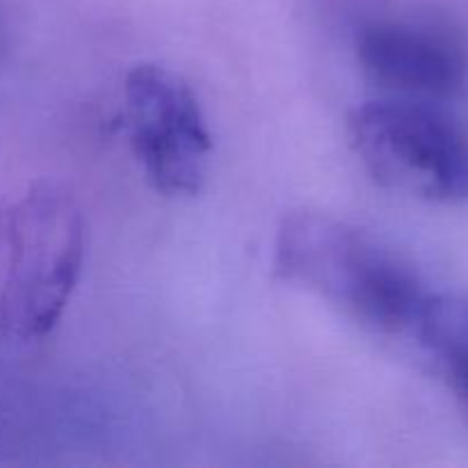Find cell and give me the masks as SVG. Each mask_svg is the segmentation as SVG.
<instances>
[{
    "mask_svg": "<svg viewBox=\"0 0 468 468\" xmlns=\"http://www.w3.org/2000/svg\"><path fill=\"white\" fill-rule=\"evenodd\" d=\"M274 272L391 336H411L432 295L402 256L364 229L320 210H292L282 219Z\"/></svg>",
    "mask_w": 468,
    "mask_h": 468,
    "instance_id": "1",
    "label": "cell"
},
{
    "mask_svg": "<svg viewBox=\"0 0 468 468\" xmlns=\"http://www.w3.org/2000/svg\"><path fill=\"white\" fill-rule=\"evenodd\" d=\"M411 338L441 368L468 414V300L432 292Z\"/></svg>",
    "mask_w": 468,
    "mask_h": 468,
    "instance_id": "6",
    "label": "cell"
},
{
    "mask_svg": "<svg viewBox=\"0 0 468 468\" xmlns=\"http://www.w3.org/2000/svg\"><path fill=\"white\" fill-rule=\"evenodd\" d=\"M123 126L158 195H197L208 176L213 135L190 82L163 64H137L123 80Z\"/></svg>",
    "mask_w": 468,
    "mask_h": 468,
    "instance_id": "4",
    "label": "cell"
},
{
    "mask_svg": "<svg viewBox=\"0 0 468 468\" xmlns=\"http://www.w3.org/2000/svg\"><path fill=\"white\" fill-rule=\"evenodd\" d=\"M364 71L391 96L443 101L466 85L468 62L452 37L428 26L382 21L356 35Z\"/></svg>",
    "mask_w": 468,
    "mask_h": 468,
    "instance_id": "5",
    "label": "cell"
},
{
    "mask_svg": "<svg viewBox=\"0 0 468 468\" xmlns=\"http://www.w3.org/2000/svg\"><path fill=\"white\" fill-rule=\"evenodd\" d=\"M347 126L352 149L382 187L428 204L468 201V131L434 103L370 101Z\"/></svg>",
    "mask_w": 468,
    "mask_h": 468,
    "instance_id": "3",
    "label": "cell"
},
{
    "mask_svg": "<svg viewBox=\"0 0 468 468\" xmlns=\"http://www.w3.org/2000/svg\"><path fill=\"white\" fill-rule=\"evenodd\" d=\"M85 256V224L71 197L32 183L9 199L0 238V329L32 341L55 327Z\"/></svg>",
    "mask_w": 468,
    "mask_h": 468,
    "instance_id": "2",
    "label": "cell"
}]
</instances>
